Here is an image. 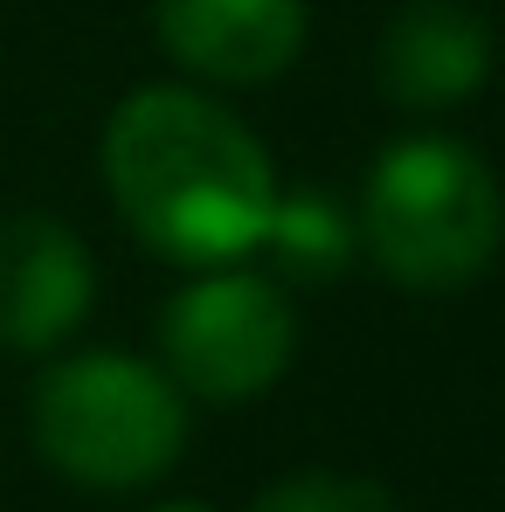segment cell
<instances>
[{
    "mask_svg": "<svg viewBox=\"0 0 505 512\" xmlns=\"http://www.w3.org/2000/svg\"><path fill=\"white\" fill-rule=\"evenodd\" d=\"M263 243L277 250V263L298 284H326V277L346 270V256H353V229H346V215H339L326 194H291V201L277 194Z\"/></svg>",
    "mask_w": 505,
    "mask_h": 512,
    "instance_id": "ba28073f",
    "label": "cell"
},
{
    "mask_svg": "<svg viewBox=\"0 0 505 512\" xmlns=\"http://www.w3.org/2000/svg\"><path fill=\"white\" fill-rule=\"evenodd\" d=\"M250 512H402L374 478H339V471H298L277 478Z\"/></svg>",
    "mask_w": 505,
    "mask_h": 512,
    "instance_id": "9c48e42d",
    "label": "cell"
},
{
    "mask_svg": "<svg viewBox=\"0 0 505 512\" xmlns=\"http://www.w3.org/2000/svg\"><path fill=\"white\" fill-rule=\"evenodd\" d=\"M153 512H208V506H187V499H180V506H153Z\"/></svg>",
    "mask_w": 505,
    "mask_h": 512,
    "instance_id": "30bf717a",
    "label": "cell"
},
{
    "mask_svg": "<svg viewBox=\"0 0 505 512\" xmlns=\"http://www.w3.org/2000/svg\"><path fill=\"white\" fill-rule=\"evenodd\" d=\"M360 243L402 291H464L505 243L499 173L443 132L395 139L367 173Z\"/></svg>",
    "mask_w": 505,
    "mask_h": 512,
    "instance_id": "7a4b0ae2",
    "label": "cell"
},
{
    "mask_svg": "<svg viewBox=\"0 0 505 512\" xmlns=\"http://www.w3.org/2000/svg\"><path fill=\"white\" fill-rule=\"evenodd\" d=\"M35 443L90 492H132L173 471L187 443V402L173 374L132 353H70L35 381Z\"/></svg>",
    "mask_w": 505,
    "mask_h": 512,
    "instance_id": "3957f363",
    "label": "cell"
},
{
    "mask_svg": "<svg viewBox=\"0 0 505 512\" xmlns=\"http://www.w3.org/2000/svg\"><path fill=\"white\" fill-rule=\"evenodd\" d=\"M381 97L402 111H450L492 70V28L471 0H409L381 35Z\"/></svg>",
    "mask_w": 505,
    "mask_h": 512,
    "instance_id": "52a82bcc",
    "label": "cell"
},
{
    "mask_svg": "<svg viewBox=\"0 0 505 512\" xmlns=\"http://www.w3.org/2000/svg\"><path fill=\"white\" fill-rule=\"evenodd\" d=\"M104 187L125 229L167 263H236L263 250L277 173L270 153L201 90H132L104 125Z\"/></svg>",
    "mask_w": 505,
    "mask_h": 512,
    "instance_id": "6da1fadb",
    "label": "cell"
},
{
    "mask_svg": "<svg viewBox=\"0 0 505 512\" xmlns=\"http://www.w3.org/2000/svg\"><path fill=\"white\" fill-rule=\"evenodd\" d=\"M97 270L90 250L56 215H14L0 222V346L49 353L90 319Z\"/></svg>",
    "mask_w": 505,
    "mask_h": 512,
    "instance_id": "5b68a950",
    "label": "cell"
},
{
    "mask_svg": "<svg viewBox=\"0 0 505 512\" xmlns=\"http://www.w3.org/2000/svg\"><path fill=\"white\" fill-rule=\"evenodd\" d=\"M160 42L208 84H270L305 49V0H153Z\"/></svg>",
    "mask_w": 505,
    "mask_h": 512,
    "instance_id": "8992f818",
    "label": "cell"
},
{
    "mask_svg": "<svg viewBox=\"0 0 505 512\" xmlns=\"http://www.w3.org/2000/svg\"><path fill=\"white\" fill-rule=\"evenodd\" d=\"M160 353L173 388L201 402H256L298 353L291 298L256 270H208L201 284L173 291L160 312Z\"/></svg>",
    "mask_w": 505,
    "mask_h": 512,
    "instance_id": "277c9868",
    "label": "cell"
}]
</instances>
